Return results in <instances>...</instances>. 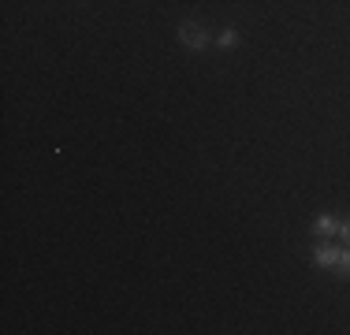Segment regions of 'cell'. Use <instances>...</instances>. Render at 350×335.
Returning a JSON list of instances; mask_svg holds the SVG:
<instances>
[{"label":"cell","instance_id":"1","mask_svg":"<svg viewBox=\"0 0 350 335\" xmlns=\"http://www.w3.org/2000/svg\"><path fill=\"white\" fill-rule=\"evenodd\" d=\"M179 41L187 49H205V45H209V34H205V27H198V23H183V27H179Z\"/></svg>","mask_w":350,"mask_h":335},{"label":"cell","instance_id":"3","mask_svg":"<svg viewBox=\"0 0 350 335\" xmlns=\"http://www.w3.org/2000/svg\"><path fill=\"white\" fill-rule=\"evenodd\" d=\"M313 234H317V239H332V234H339V224L332 220V216H317V220H313Z\"/></svg>","mask_w":350,"mask_h":335},{"label":"cell","instance_id":"5","mask_svg":"<svg viewBox=\"0 0 350 335\" xmlns=\"http://www.w3.org/2000/svg\"><path fill=\"white\" fill-rule=\"evenodd\" d=\"M336 268H339L343 276H350V246H347V250H339V265H336Z\"/></svg>","mask_w":350,"mask_h":335},{"label":"cell","instance_id":"4","mask_svg":"<svg viewBox=\"0 0 350 335\" xmlns=\"http://www.w3.org/2000/svg\"><path fill=\"white\" fill-rule=\"evenodd\" d=\"M216 45H220V49H231V45H239V30H224L220 38H216Z\"/></svg>","mask_w":350,"mask_h":335},{"label":"cell","instance_id":"2","mask_svg":"<svg viewBox=\"0 0 350 335\" xmlns=\"http://www.w3.org/2000/svg\"><path fill=\"white\" fill-rule=\"evenodd\" d=\"M313 265L336 268V265H339V250H336V246H317V250H313Z\"/></svg>","mask_w":350,"mask_h":335},{"label":"cell","instance_id":"6","mask_svg":"<svg viewBox=\"0 0 350 335\" xmlns=\"http://www.w3.org/2000/svg\"><path fill=\"white\" fill-rule=\"evenodd\" d=\"M339 239H347V246H350V220L339 224Z\"/></svg>","mask_w":350,"mask_h":335}]
</instances>
